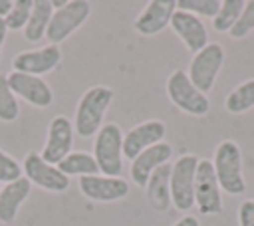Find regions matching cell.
Masks as SVG:
<instances>
[{
    "instance_id": "obj_1",
    "label": "cell",
    "mask_w": 254,
    "mask_h": 226,
    "mask_svg": "<svg viewBox=\"0 0 254 226\" xmlns=\"http://www.w3.org/2000/svg\"><path fill=\"white\" fill-rule=\"evenodd\" d=\"M113 97H115L113 89L105 85H93L85 89V93L77 101L75 117H73V129L77 131L79 137L89 139L97 135V131L101 129L105 111L109 109Z\"/></svg>"
},
{
    "instance_id": "obj_2",
    "label": "cell",
    "mask_w": 254,
    "mask_h": 226,
    "mask_svg": "<svg viewBox=\"0 0 254 226\" xmlns=\"http://www.w3.org/2000/svg\"><path fill=\"white\" fill-rule=\"evenodd\" d=\"M212 167H214L218 186L224 192L236 196L246 190V180L242 174V155H240V147L234 141L226 139L218 143L214 151Z\"/></svg>"
},
{
    "instance_id": "obj_3",
    "label": "cell",
    "mask_w": 254,
    "mask_h": 226,
    "mask_svg": "<svg viewBox=\"0 0 254 226\" xmlns=\"http://www.w3.org/2000/svg\"><path fill=\"white\" fill-rule=\"evenodd\" d=\"M93 159L105 176H119L123 170V133L119 125L105 123L93 141Z\"/></svg>"
},
{
    "instance_id": "obj_4",
    "label": "cell",
    "mask_w": 254,
    "mask_h": 226,
    "mask_svg": "<svg viewBox=\"0 0 254 226\" xmlns=\"http://www.w3.org/2000/svg\"><path fill=\"white\" fill-rule=\"evenodd\" d=\"M167 95L173 101V105H177L181 111H185L189 115H194V117H202L210 109L208 97L192 85V81L189 79L187 71H183V69H175L169 75V79H167Z\"/></svg>"
},
{
    "instance_id": "obj_5",
    "label": "cell",
    "mask_w": 254,
    "mask_h": 226,
    "mask_svg": "<svg viewBox=\"0 0 254 226\" xmlns=\"http://www.w3.org/2000/svg\"><path fill=\"white\" fill-rule=\"evenodd\" d=\"M196 165L198 159L194 155H181L171 165V202L181 212H187L194 206Z\"/></svg>"
},
{
    "instance_id": "obj_6",
    "label": "cell",
    "mask_w": 254,
    "mask_h": 226,
    "mask_svg": "<svg viewBox=\"0 0 254 226\" xmlns=\"http://www.w3.org/2000/svg\"><path fill=\"white\" fill-rule=\"evenodd\" d=\"M194 206L204 216H214L222 212V196L220 186L214 174L212 161L198 159L196 174H194Z\"/></svg>"
},
{
    "instance_id": "obj_7",
    "label": "cell",
    "mask_w": 254,
    "mask_h": 226,
    "mask_svg": "<svg viewBox=\"0 0 254 226\" xmlns=\"http://www.w3.org/2000/svg\"><path fill=\"white\" fill-rule=\"evenodd\" d=\"M89 12L91 6L85 0H69L62 10H54L46 30L48 42L58 46L60 42L67 40L79 26H83V22L89 18Z\"/></svg>"
},
{
    "instance_id": "obj_8",
    "label": "cell",
    "mask_w": 254,
    "mask_h": 226,
    "mask_svg": "<svg viewBox=\"0 0 254 226\" xmlns=\"http://www.w3.org/2000/svg\"><path fill=\"white\" fill-rule=\"evenodd\" d=\"M222 63H224V50H222V46L220 44H208L206 48H202L200 52L194 54V57L190 59L187 75L192 81V85L206 95V91L212 89Z\"/></svg>"
},
{
    "instance_id": "obj_9",
    "label": "cell",
    "mask_w": 254,
    "mask_h": 226,
    "mask_svg": "<svg viewBox=\"0 0 254 226\" xmlns=\"http://www.w3.org/2000/svg\"><path fill=\"white\" fill-rule=\"evenodd\" d=\"M22 172L26 174V178L48 190V192H65L67 186H69V176H65L56 165H50L42 159L40 153L32 151L24 157V163H22Z\"/></svg>"
},
{
    "instance_id": "obj_10",
    "label": "cell",
    "mask_w": 254,
    "mask_h": 226,
    "mask_svg": "<svg viewBox=\"0 0 254 226\" xmlns=\"http://www.w3.org/2000/svg\"><path fill=\"white\" fill-rule=\"evenodd\" d=\"M73 145V125L67 117L56 115L48 125L46 145L42 149V159L50 165H58L71 153Z\"/></svg>"
},
{
    "instance_id": "obj_11",
    "label": "cell",
    "mask_w": 254,
    "mask_h": 226,
    "mask_svg": "<svg viewBox=\"0 0 254 226\" xmlns=\"http://www.w3.org/2000/svg\"><path fill=\"white\" fill-rule=\"evenodd\" d=\"M8 85L12 89L14 95L22 97L24 101H28L34 107H48L54 101V91L52 87L38 75H30V73H20V71H10L8 75Z\"/></svg>"
},
{
    "instance_id": "obj_12",
    "label": "cell",
    "mask_w": 254,
    "mask_h": 226,
    "mask_svg": "<svg viewBox=\"0 0 254 226\" xmlns=\"http://www.w3.org/2000/svg\"><path fill=\"white\" fill-rule=\"evenodd\" d=\"M79 190L89 200L115 202L129 194V184L119 176L89 174V176H79Z\"/></svg>"
},
{
    "instance_id": "obj_13",
    "label": "cell",
    "mask_w": 254,
    "mask_h": 226,
    "mask_svg": "<svg viewBox=\"0 0 254 226\" xmlns=\"http://www.w3.org/2000/svg\"><path fill=\"white\" fill-rule=\"evenodd\" d=\"M165 133H167L165 123L157 119H149V121L135 125L133 129L127 131V135H123V157L133 161L145 149L161 143Z\"/></svg>"
},
{
    "instance_id": "obj_14",
    "label": "cell",
    "mask_w": 254,
    "mask_h": 226,
    "mask_svg": "<svg viewBox=\"0 0 254 226\" xmlns=\"http://www.w3.org/2000/svg\"><path fill=\"white\" fill-rule=\"evenodd\" d=\"M60 61H62V50H60V46L48 44L46 48H40V50L20 52L12 59V67H14V71L30 73V75H38L40 77L42 73H48L54 67H58Z\"/></svg>"
},
{
    "instance_id": "obj_15",
    "label": "cell",
    "mask_w": 254,
    "mask_h": 226,
    "mask_svg": "<svg viewBox=\"0 0 254 226\" xmlns=\"http://www.w3.org/2000/svg\"><path fill=\"white\" fill-rule=\"evenodd\" d=\"M169 26L183 40V44L187 46L189 52L196 54L208 46V32H206V26L202 24V20L198 16L185 12V10H175Z\"/></svg>"
},
{
    "instance_id": "obj_16",
    "label": "cell",
    "mask_w": 254,
    "mask_h": 226,
    "mask_svg": "<svg viewBox=\"0 0 254 226\" xmlns=\"http://www.w3.org/2000/svg\"><path fill=\"white\" fill-rule=\"evenodd\" d=\"M171 155H173V147H171L169 143H165V141H161V143H157V145L145 149L143 153H139V155L131 161V170H129L131 180H133L137 186H141V188L147 186L149 176H151L161 165H167L169 159H171Z\"/></svg>"
},
{
    "instance_id": "obj_17",
    "label": "cell",
    "mask_w": 254,
    "mask_h": 226,
    "mask_svg": "<svg viewBox=\"0 0 254 226\" xmlns=\"http://www.w3.org/2000/svg\"><path fill=\"white\" fill-rule=\"evenodd\" d=\"M175 10H177L175 0H151L145 6V10L135 18L133 28L141 36H155L171 24Z\"/></svg>"
},
{
    "instance_id": "obj_18",
    "label": "cell",
    "mask_w": 254,
    "mask_h": 226,
    "mask_svg": "<svg viewBox=\"0 0 254 226\" xmlns=\"http://www.w3.org/2000/svg\"><path fill=\"white\" fill-rule=\"evenodd\" d=\"M32 182L26 176H20L18 180H12L0 188V222L12 224L16 220V214L24 200L30 196Z\"/></svg>"
},
{
    "instance_id": "obj_19",
    "label": "cell",
    "mask_w": 254,
    "mask_h": 226,
    "mask_svg": "<svg viewBox=\"0 0 254 226\" xmlns=\"http://www.w3.org/2000/svg\"><path fill=\"white\" fill-rule=\"evenodd\" d=\"M147 200L153 210L165 212L171 208V165H161L147 180Z\"/></svg>"
},
{
    "instance_id": "obj_20",
    "label": "cell",
    "mask_w": 254,
    "mask_h": 226,
    "mask_svg": "<svg viewBox=\"0 0 254 226\" xmlns=\"http://www.w3.org/2000/svg\"><path fill=\"white\" fill-rule=\"evenodd\" d=\"M52 14H54V8L50 0H34L28 24L24 28V38L28 42H40L42 38H46V30L52 20Z\"/></svg>"
},
{
    "instance_id": "obj_21",
    "label": "cell",
    "mask_w": 254,
    "mask_h": 226,
    "mask_svg": "<svg viewBox=\"0 0 254 226\" xmlns=\"http://www.w3.org/2000/svg\"><path fill=\"white\" fill-rule=\"evenodd\" d=\"M65 176H89V174H97V163L93 159L91 153L85 151H75L69 153L64 161H60L56 165Z\"/></svg>"
},
{
    "instance_id": "obj_22",
    "label": "cell",
    "mask_w": 254,
    "mask_h": 226,
    "mask_svg": "<svg viewBox=\"0 0 254 226\" xmlns=\"http://www.w3.org/2000/svg\"><path fill=\"white\" fill-rule=\"evenodd\" d=\"M224 107L228 113H244L248 109L254 107V79L242 81L240 85H236L224 99Z\"/></svg>"
},
{
    "instance_id": "obj_23",
    "label": "cell",
    "mask_w": 254,
    "mask_h": 226,
    "mask_svg": "<svg viewBox=\"0 0 254 226\" xmlns=\"http://www.w3.org/2000/svg\"><path fill=\"white\" fill-rule=\"evenodd\" d=\"M246 2L244 0H222L218 14L212 18V26L216 32H230L232 26L238 22Z\"/></svg>"
},
{
    "instance_id": "obj_24",
    "label": "cell",
    "mask_w": 254,
    "mask_h": 226,
    "mask_svg": "<svg viewBox=\"0 0 254 226\" xmlns=\"http://www.w3.org/2000/svg\"><path fill=\"white\" fill-rule=\"evenodd\" d=\"M18 115H20L18 99L8 85L6 73H0V121L10 123V121H16Z\"/></svg>"
},
{
    "instance_id": "obj_25",
    "label": "cell",
    "mask_w": 254,
    "mask_h": 226,
    "mask_svg": "<svg viewBox=\"0 0 254 226\" xmlns=\"http://www.w3.org/2000/svg\"><path fill=\"white\" fill-rule=\"evenodd\" d=\"M220 0H179L177 10L190 12L194 16H204V18H214L220 10Z\"/></svg>"
},
{
    "instance_id": "obj_26",
    "label": "cell",
    "mask_w": 254,
    "mask_h": 226,
    "mask_svg": "<svg viewBox=\"0 0 254 226\" xmlns=\"http://www.w3.org/2000/svg\"><path fill=\"white\" fill-rule=\"evenodd\" d=\"M32 6H34V0H16V2H14V8H12L10 14L4 18L6 28H8V30H24L26 24H28Z\"/></svg>"
},
{
    "instance_id": "obj_27",
    "label": "cell",
    "mask_w": 254,
    "mask_h": 226,
    "mask_svg": "<svg viewBox=\"0 0 254 226\" xmlns=\"http://www.w3.org/2000/svg\"><path fill=\"white\" fill-rule=\"evenodd\" d=\"M252 30H254V0L246 2L244 10H242V14H240V18H238V22L232 26V30H230L228 34H230L234 40H242V38H246Z\"/></svg>"
},
{
    "instance_id": "obj_28",
    "label": "cell",
    "mask_w": 254,
    "mask_h": 226,
    "mask_svg": "<svg viewBox=\"0 0 254 226\" xmlns=\"http://www.w3.org/2000/svg\"><path fill=\"white\" fill-rule=\"evenodd\" d=\"M22 176V167L16 159H12L6 151L0 149V182H12Z\"/></svg>"
},
{
    "instance_id": "obj_29",
    "label": "cell",
    "mask_w": 254,
    "mask_h": 226,
    "mask_svg": "<svg viewBox=\"0 0 254 226\" xmlns=\"http://www.w3.org/2000/svg\"><path fill=\"white\" fill-rule=\"evenodd\" d=\"M238 224L254 226V200H244L238 208Z\"/></svg>"
},
{
    "instance_id": "obj_30",
    "label": "cell",
    "mask_w": 254,
    "mask_h": 226,
    "mask_svg": "<svg viewBox=\"0 0 254 226\" xmlns=\"http://www.w3.org/2000/svg\"><path fill=\"white\" fill-rule=\"evenodd\" d=\"M173 226H200V224H198V218H194V216H183Z\"/></svg>"
},
{
    "instance_id": "obj_31",
    "label": "cell",
    "mask_w": 254,
    "mask_h": 226,
    "mask_svg": "<svg viewBox=\"0 0 254 226\" xmlns=\"http://www.w3.org/2000/svg\"><path fill=\"white\" fill-rule=\"evenodd\" d=\"M14 8V0H0V18H6Z\"/></svg>"
},
{
    "instance_id": "obj_32",
    "label": "cell",
    "mask_w": 254,
    "mask_h": 226,
    "mask_svg": "<svg viewBox=\"0 0 254 226\" xmlns=\"http://www.w3.org/2000/svg\"><path fill=\"white\" fill-rule=\"evenodd\" d=\"M6 32H8L6 22H4V18H0V61H2V46H4V40H6Z\"/></svg>"
},
{
    "instance_id": "obj_33",
    "label": "cell",
    "mask_w": 254,
    "mask_h": 226,
    "mask_svg": "<svg viewBox=\"0 0 254 226\" xmlns=\"http://www.w3.org/2000/svg\"><path fill=\"white\" fill-rule=\"evenodd\" d=\"M252 200H254V198H252Z\"/></svg>"
}]
</instances>
